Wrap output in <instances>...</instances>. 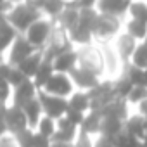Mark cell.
<instances>
[{
	"mask_svg": "<svg viewBox=\"0 0 147 147\" xmlns=\"http://www.w3.org/2000/svg\"><path fill=\"white\" fill-rule=\"evenodd\" d=\"M113 85H114V94H116V97H118V99H125V100L128 99V95H130L131 90L135 88L133 82L125 75V73H123L121 76H118V78L113 80Z\"/></svg>",
	"mask_w": 147,
	"mask_h": 147,
	"instance_id": "cell-22",
	"label": "cell"
},
{
	"mask_svg": "<svg viewBox=\"0 0 147 147\" xmlns=\"http://www.w3.org/2000/svg\"><path fill=\"white\" fill-rule=\"evenodd\" d=\"M19 35H21V33H19L7 19L2 18V54L9 50V47L18 40Z\"/></svg>",
	"mask_w": 147,
	"mask_h": 147,
	"instance_id": "cell-23",
	"label": "cell"
},
{
	"mask_svg": "<svg viewBox=\"0 0 147 147\" xmlns=\"http://www.w3.org/2000/svg\"><path fill=\"white\" fill-rule=\"evenodd\" d=\"M78 49V66L83 69H88L100 78L106 76V67H104V59L99 43L85 45V47H76Z\"/></svg>",
	"mask_w": 147,
	"mask_h": 147,
	"instance_id": "cell-4",
	"label": "cell"
},
{
	"mask_svg": "<svg viewBox=\"0 0 147 147\" xmlns=\"http://www.w3.org/2000/svg\"><path fill=\"white\" fill-rule=\"evenodd\" d=\"M128 18L147 23V0H131L128 9Z\"/></svg>",
	"mask_w": 147,
	"mask_h": 147,
	"instance_id": "cell-25",
	"label": "cell"
},
{
	"mask_svg": "<svg viewBox=\"0 0 147 147\" xmlns=\"http://www.w3.org/2000/svg\"><path fill=\"white\" fill-rule=\"evenodd\" d=\"M137 45H138V42H137L133 36H130L125 30L113 40V47L116 49L118 55L121 57V61H123L126 66L130 64V61H131V57H133V54H135V50H137Z\"/></svg>",
	"mask_w": 147,
	"mask_h": 147,
	"instance_id": "cell-10",
	"label": "cell"
},
{
	"mask_svg": "<svg viewBox=\"0 0 147 147\" xmlns=\"http://www.w3.org/2000/svg\"><path fill=\"white\" fill-rule=\"evenodd\" d=\"M55 26L57 24H55L54 19L43 16V18H40L36 23H33L28 28V31L24 33V36L28 38V42L36 50H43L49 45V42H50V38H52V35L55 31Z\"/></svg>",
	"mask_w": 147,
	"mask_h": 147,
	"instance_id": "cell-3",
	"label": "cell"
},
{
	"mask_svg": "<svg viewBox=\"0 0 147 147\" xmlns=\"http://www.w3.org/2000/svg\"><path fill=\"white\" fill-rule=\"evenodd\" d=\"M54 69L55 73H64V75H69L73 69L78 67V49L71 47L67 50H64L62 54H59L54 61Z\"/></svg>",
	"mask_w": 147,
	"mask_h": 147,
	"instance_id": "cell-12",
	"label": "cell"
},
{
	"mask_svg": "<svg viewBox=\"0 0 147 147\" xmlns=\"http://www.w3.org/2000/svg\"><path fill=\"white\" fill-rule=\"evenodd\" d=\"M23 111H24V114H26V118H28V123H30V128H36V125L40 123V119L45 116V113H43V106H42V102H40V99L36 97V99H33V100H30L24 107H23Z\"/></svg>",
	"mask_w": 147,
	"mask_h": 147,
	"instance_id": "cell-19",
	"label": "cell"
},
{
	"mask_svg": "<svg viewBox=\"0 0 147 147\" xmlns=\"http://www.w3.org/2000/svg\"><path fill=\"white\" fill-rule=\"evenodd\" d=\"M75 144H69V142H57V140H52V147H73Z\"/></svg>",
	"mask_w": 147,
	"mask_h": 147,
	"instance_id": "cell-38",
	"label": "cell"
},
{
	"mask_svg": "<svg viewBox=\"0 0 147 147\" xmlns=\"http://www.w3.org/2000/svg\"><path fill=\"white\" fill-rule=\"evenodd\" d=\"M116 147H142V140L131 133H128L126 130H123L116 138H114Z\"/></svg>",
	"mask_w": 147,
	"mask_h": 147,
	"instance_id": "cell-29",
	"label": "cell"
},
{
	"mask_svg": "<svg viewBox=\"0 0 147 147\" xmlns=\"http://www.w3.org/2000/svg\"><path fill=\"white\" fill-rule=\"evenodd\" d=\"M135 111H138L142 116H145V118H147V100H144V102H142V104L135 109Z\"/></svg>",
	"mask_w": 147,
	"mask_h": 147,
	"instance_id": "cell-37",
	"label": "cell"
},
{
	"mask_svg": "<svg viewBox=\"0 0 147 147\" xmlns=\"http://www.w3.org/2000/svg\"><path fill=\"white\" fill-rule=\"evenodd\" d=\"M40 94V88L36 87V83L33 80H26L23 85H19L18 88H14V95H12V102L11 106H18V107H24L30 100L36 99Z\"/></svg>",
	"mask_w": 147,
	"mask_h": 147,
	"instance_id": "cell-11",
	"label": "cell"
},
{
	"mask_svg": "<svg viewBox=\"0 0 147 147\" xmlns=\"http://www.w3.org/2000/svg\"><path fill=\"white\" fill-rule=\"evenodd\" d=\"M35 52H36V49L28 42V38H26L24 35H19L18 40L9 47V50L2 54V61L9 62V64H12V66H19L24 59H28V57H30L31 54H35Z\"/></svg>",
	"mask_w": 147,
	"mask_h": 147,
	"instance_id": "cell-5",
	"label": "cell"
},
{
	"mask_svg": "<svg viewBox=\"0 0 147 147\" xmlns=\"http://www.w3.org/2000/svg\"><path fill=\"white\" fill-rule=\"evenodd\" d=\"M2 18L7 19L21 35H24V33L28 31V28H30L33 23H36L40 18H43V12H42L38 7L31 5L30 2H18V4H14V7H12L7 14H4Z\"/></svg>",
	"mask_w": 147,
	"mask_h": 147,
	"instance_id": "cell-1",
	"label": "cell"
},
{
	"mask_svg": "<svg viewBox=\"0 0 147 147\" xmlns=\"http://www.w3.org/2000/svg\"><path fill=\"white\" fill-rule=\"evenodd\" d=\"M69 109L73 111H78V113H90L92 111V97L88 92H82V90H76L69 99Z\"/></svg>",
	"mask_w": 147,
	"mask_h": 147,
	"instance_id": "cell-17",
	"label": "cell"
},
{
	"mask_svg": "<svg viewBox=\"0 0 147 147\" xmlns=\"http://www.w3.org/2000/svg\"><path fill=\"white\" fill-rule=\"evenodd\" d=\"M69 76H71L73 83H75L76 90H82V92H92L102 80L99 75H95V73H92L88 69H83L80 66L76 69H73L69 73Z\"/></svg>",
	"mask_w": 147,
	"mask_h": 147,
	"instance_id": "cell-9",
	"label": "cell"
},
{
	"mask_svg": "<svg viewBox=\"0 0 147 147\" xmlns=\"http://www.w3.org/2000/svg\"><path fill=\"white\" fill-rule=\"evenodd\" d=\"M43 61H45V57H43V52L42 50H36L35 54H31L28 59H24L18 67L26 75V78H30V80H33L35 76H36V73H38V69L42 67V64H43Z\"/></svg>",
	"mask_w": 147,
	"mask_h": 147,
	"instance_id": "cell-16",
	"label": "cell"
},
{
	"mask_svg": "<svg viewBox=\"0 0 147 147\" xmlns=\"http://www.w3.org/2000/svg\"><path fill=\"white\" fill-rule=\"evenodd\" d=\"M30 128L28 118L23 107L18 106H5L4 107V131H11L14 135Z\"/></svg>",
	"mask_w": 147,
	"mask_h": 147,
	"instance_id": "cell-7",
	"label": "cell"
},
{
	"mask_svg": "<svg viewBox=\"0 0 147 147\" xmlns=\"http://www.w3.org/2000/svg\"><path fill=\"white\" fill-rule=\"evenodd\" d=\"M131 0H99L97 2V11L102 14L116 16V18H128V9H130Z\"/></svg>",
	"mask_w": 147,
	"mask_h": 147,
	"instance_id": "cell-13",
	"label": "cell"
},
{
	"mask_svg": "<svg viewBox=\"0 0 147 147\" xmlns=\"http://www.w3.org/2000/svg\"><path fill=\"white\" fill-rule=\"evenodd\" d=\"M125 130V121L114 116H102V125H100V133L109 138H116L121 131Z\"/></svg>",
	"mask_w": 147,
	"mask_h": 147,
	"instance_id": "cell-18",
	"label": "cell"
},
{
	"mask_svg": "<svg viewBox=\"0 0 147 147\" xmlns=\"http://www.w3.org/2000/svg\"><path fill=\"white\" fill-rule=\"evenodd\" d=\"M85 116H87V114L78 113V111H73V109H69V111H67V114H66V118H67L69 121H73V123H75L76 126H80V128H82V125H83Z\"/></svg>",
	"mask_w": 147,
	"mask_h": 147,
	"instance_id": "cell-33",
	"label": "cell"
},
{
	"mask_svg": "<svg viewBox=\"0 0 147 147\" xmlns=\"http://www.w3.org/2000/svg\"><path fill=\"white\" fill-rule=\"evenodd\" d=\"M123 30H125V19L99 12L94 26L95 43H111Z\"/></svg>",
	"mask_w": 147,
	"mask_h": 147,
	"instance_id": "cell-2",
	"label": "cell"
},
{
	"mask_svg": "<svg viewBox=\"0 0 147 147\" xmlns=\"http://www.w3.org/2000/svg\"><path fill=\"white\" fill-rule=\"evenodd\" d=\"M100 125H102V113L100 111H90L87 113L83 125H82V131L90 135V137H97L100 133Z\"/></svg>",
	"mask_w": 147,
	"mask_h": 147,
	"instance_id": "cell-20",
	"label": "cell"
},
{
	"mask_svg": "<svg viewBox=\"0 0 147 147\" xmlns=\"http://www.w3.org/2000/svg\"><path fill=\"white\" fill-rule=\"evenodd\" d=\"M145 43H147V38H145Z\"/></svg>",
	"mask_w": 147,
	"mask_h": 147,
	"instance_id": "cell-40",
	"label": "cell"
},
{
	"mask_svg": "<svg viewBox=\"0 0 147 147\" xmlns=\"http://www.w3.org/2000/svg\"><path fill=\"white\" fill-rule=\"evenodd\" d=\"M73 147H94V137H90V135H87V133L82 131Z\"/></svg>",
	"mask_w": 147,
	"mask_h": 147,
	"instance_id": "cell-34",
	"label": "cell"
},
{
	"mask_svg": "<svg viewBox=\"0 0 147 147\" xmlns=\"http://www.w3.org/2000/svg\"><path fill=\"white\" fill-rule=\"evenodd\" d=\"M131 66H137L140 69H147V43L145 42H140L137 45V50L130 61Z\"/></svg>",
	"mask_w": 147,
	"mask_h": 147,
	"instance_id": "cell-28",
	"label": "cell"
},
{
	"mask_svg": "<svg viewBox=\"0 0 147 147\" xmlns=\"http://www.w3.org/2000/svg\"><path fill=\"white\" fill-rule=\"evenodd\" d=\"M94 147H116L114 138H109L106 135H97L94 137Z\"/></svg>",
	"mask_w": 147,
	"mask_h": 147,
	"instance_id": "cell-32",
	"label": "cell"
},
{
	"mask_svg": "<svg viewBox=\"0 0 147 147\" xmlns=\"http://www.w3.org/2000/svg\"><path fill=\"white\" fill-rule=\"evenodd\" d=\"M145 137H147V119H145ZM145 137H144V138H145Z\"/></svg>",
	"mask_w": 147,
	"mask_h": 147,
	"instance_id": "cell-39",
	"label": "cell"
},
{
	"mask_svg": "<svg viewBox=\"0 0 147 147\" xmlns=\"http://www.w3.org/2000/svg\"><path fill=\"white\" fill-rule=\"evenodd\" d=\"M35 131L40 133V135H43V137L52 138V137L55 135V131H57V119L49 118V116H43V118L40 119V123L36 125Z\"/></svg>",
	"mask_w": 147,
	"mask_h": 147,
	"instance_id": "cell-26",
	"label": "cell"
},
{
	"mask_svg": "<svg viewBox=\"0 0 147 147\" xmlns=\"http://www.w3.org/2000/svg\"><path fill=\"white\" fill-rule=\"evenodd\" d=\"M54 73H55V69H54V64H52V61H43V64H42V67L38 69V73H36V76L33 78V82L36 83V87L42 90L47 83H49V80L54 76Z\"/></svg>",
	"mask_w": 147,
	"mask_h": 147,
	"instance_id": "cell-24",
	"label": "cell"
},
{
	"mask_svg": "<svg viewBox=\"0 0 147 147\" xmlns=\"http://www.w3.org/2000/svg\"><path fill=\"white\" fill-rule=\"evenodd\" d=\"M0 147H21L18 142V137L11 131H2L0 137Z\"/></svg>",
	"mask_w": 147,
	"mask_h": 147,
	"instance_id": "cell-31",
	"label": "cell"
},
{
	"mask_svg": "<svg viewBox=\"0 0 147 147\" xmlns=\"http://www.w3.org/2000/svg\"><path fill=\"white\" fill-rule=\"evenodd\" d=\"M125 31L130 36H133L138 43L145 42V38H147V23L133 19V18H125Z\"/></svg>",
	"mask_w": 147,
	"mask_h": 147,
	"instance_id": "cell-21",
	"label": "cell"
},
{
	"mask_svg": "<svg viewBox=\"0 0 147 147\" xmlns=\"http://www.w3.org/2000/svg\"><path fill=\"white\" fill-rule=\"evenodd\" d=\"M145 119H147L145 116H142L138 111L133 109L130 113V116L125 119V130L142 140L145 137Z\"/></svg>",
	"mask_w": 147,
	"mask_h": 147,
	"instance_id": "cell-15",
	"label": "cell"
},
{
	"mask_svg": "<svg viewBox=\"0 0 147 147\" xmlns=\"http://www.w3.org/2000/svg\"><path fill=\"white\" fill-rule=\"evenodd\" d=\"M144 100H147V87H144V85H137L126 99V102L131 106V109H137Z\"/></svg>",
	"mask_w": 147,
	"mask_h": 147,
	"instance_id": "cell-30",
	"label": "cell"
},
{
	"mask_svg": "<svg viewBox=\"0 0 147 147\" xmlns=\"http://www.w3.org/2000/svg\"><path fill=\"white\" fill-rule=\"evenodd\" d=\"M42 90L47 92V94L57 95V97L69 99L73 94L76 92V87H75V83H73L69 75H64V73H54V76L49 80V83Z\"/></svg>",
	"mask_w": 147,
	"mask_h": 147,
	"instance_id": "cell-8",
	"label": "cell"
},
{
	"mask_svg": "<svg viewBox=\"0 0 147 147\" xmlns=\"http://www.w3.org/2000/svg\"><path fill=\"white\" fill-rule=\"evenodd\" d=\"M33 147H52V138L43 137V135H40V133H36V131H35Z\"/></svg>",
	"mask_w": 147,
	"mask_h": 147,
	"instance_id": "cell-35",
	"label": "cell"
},
{
	"mask_svg": "<svg viewBox=\"0 0 147 147\" xmlns=\"http://www.w3.org/2000/svg\"><path fill=\"white\" fill-rule=\"evenodd\" d=\"M99 0H78V9H97Z\"/></svg>",
	"mask_w": 147,
	"mask_h": 147,
	"instance_id": "cell-36",
	"label": "cell"
},
{
	"mask_svg": "<svg viewBox=\"0 0 147 147\" xmlns=\"http://www.w3.org/2000/svg\"><path fill=\"white\" fill-rule=\"evenodd\" d=\"M64 9H66V2H64V0H45L43 16H47V18H50V19L55 21Z\"/></svg>",
	"mask_w": 147,
	"mask_h": 147,
	"instance_id": "cell-27",
	"label": "cell"
},
{
	"mask_svg": "<svg viewBox=\"0 0 147 147\" xmlns=\"http://www.w3.org/2000/svg\"><path fill=\"white\" fill-rule=\"evenodd\" d=\"M38 99H40V102L43 106L45 116H49V118L61 119L69 111V100L64 99V97H57V95H52V94H47V92L40 90Z\"/></svg>",
	"mask_w": 147,
	"mask_h": 147,
	"instance_id": "cell-6",
	"label": "cell"
},
{
	"mask_svg": "<svg viewBox=\"0 0 147 147\" xmlns=\"http://www.w3.org/2000/svg\"><path fill=\"white\" fill-rule=\"evenodd\" d=\"M55 24L61 30H64L67 35L73 33L78 28V24H80V9L78 7H66L59 14V18L55 19Z\"/></svg>",
	"mask_w": 147,
	"mask_h": 147,
	"instance_id": "cell-14",
	"label": "cell"
}]
</instances>
